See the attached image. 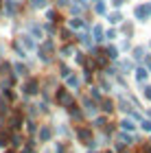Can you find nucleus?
Returning <instances> with one entry per match:
<instances>
[{
    "label": "nucleus",
    "mask_w": 151,
    "mask_h": 153,
    "mask_svg": "<svg viewBox=\"0 0 151 153\" xmlns=\"http://www.w3.org/2000/svg\"><path fill=\"white\" fill-rule=\"evenodd\" d=\"M149 13H151V4H145V7H140V9L136 11V16L138 18H147Z\"/></svg>",
    "instance_id": "1"
},
{
    "label": "nucleus",
    "mask_w": 151,
    "mask_h": 153,
    "mask_svg": "<svg viewBox=\"0 0 151 153\" xmlns=\"http://www.w3.org/2000/svg\"><path fill=\"white\" fill-rule=\"evenodd\" d=\"M35 88H37V83H35V81H29V83H26V92H29V94H35V92H37Z\"/></svg>",
    "instance_id": "2"
},
{
    "label": "nucleus",
    "mask_w": 151,
    "mask_h": 153,
    "mask_svg": "<svg viewBox=\"0 0 151 153\" xmlns=\"http://www.w3.org/2000/svg\"><path fill=\"white\" fill-rule=\"evenodd\" d=\"M145 76H147V72H145V70H138V79H140V81L145 79Z\"/></svg>",
    "instance_id": "3"
},
{
    "label": "nucleus",
    "mask_w": 151,
    "mask_h": 153,
    "mask_svg": "<svg viewBox=\"0 0 151 153\" xmlns=\"http://www.w3.org/2000/svg\"><path fill=\"white\" fill-rule=\"evenodd\" d=\"M147 96H149V99H151V88H147Z\"/></svg>",
    "instance_id": "4"
},
{
    "label": "nucleus",
    "mask_w": 151,
    "mask_h": 153,
    "mask_svg": "<svg viewBox=\"0 0 151 153\" xmlns=\"http://www.w3.org/2000/svg\"><path fill=\"white\" fill-rule=\"evenodd\" d=\"M149 66H151V59H149Z\"/></svg>",
    "instance_id": "5"
}]
</instances>
